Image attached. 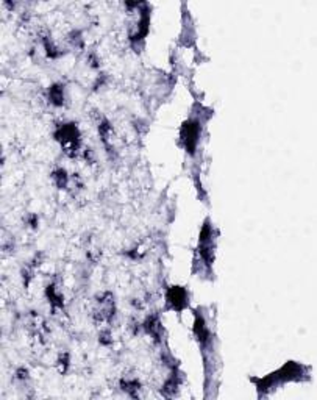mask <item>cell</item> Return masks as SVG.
Instances as JSON below:
<instances>
[{"instance_id": "3", "label": "cell", "mask_w": 317, "mask_h": 400, "mask_svg": "<svg viewBox=\"0 0 317 400\" xmlns=\"http://www.w3.org/2000/svg\"><path fill=\"white\" fill-rule=\"evenodd\" d=\"M50 97H52V100H53V102H55L56 105H60V104H63V94H61V86H58V84H56V86H53V88L50 89Z\"/></svg>"}, {"instance_id": "1", "label": "cell", "mask_w": 317, "mask_h": 400, "mask_svg": "<svg viewBox=\"0 0 317 400\" xmlns=\"http://www.w3.org/2000/svg\"><path fill=\"white\" fill-rule=\"evenodd\" d=\"M198 124H186L184 128H183V139H184V144L186 147L189 149V152L194 150V146H195V141H197V135H198Z\"/></svg>"}, {"instance_id": "2", "label": "cell", "mask_w": 317, "mask_h": 400, "mask_svg": "<svg viewBox=\"0 0 317 400\" xmlns=\"http://www.w3.org/2000/svg\"><path fill=\"white\" fill-rule=\"evenodd\" d=\"M167 298H169V304L174 307V308H177V310H180L181 307H184V304H186V292L181 289V288H172V289H169V292H167Z\"/></svg>"}]
</instances>
